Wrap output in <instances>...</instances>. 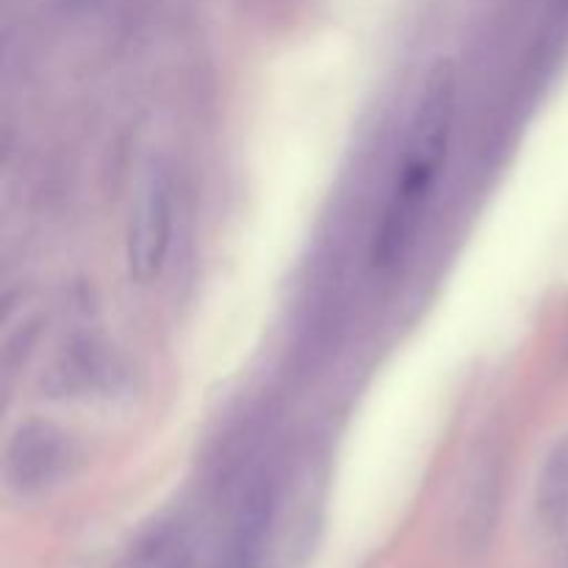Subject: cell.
<instances>
[{
    "label": "cell",
    "mask_w": 568,
    "mask_h": 568,
    "mask_svg": "<svg viewBox=\"0 0 568 568\" xmlns=\"http://www.w3.org/2000/svg\"><path fill=\"white\" fill-rule=\"evenodd\" d=\"M455 111H458V72L453 61H438L422 83L419 103L410 116L408 139H405L403 170L372 239V261L381 270H392L414 250L422 220L436 192L438 172L447 159Z\"/></svg>",
    "instance_id": "1"
},
{
    "label": "cell",
    "mask_w": 568,
    "mask_h": 568,
    "mask_svg": "<svg viewBox=\"0 0 568 568\" xmlns=\"http://www.w3.org/2000/svg\"><path fill=\"white\" fill-rule=\"evenodd\" d=\"M172 220H175V197H172L170 175L161 166H150L139 181L125 231V264L131 281L144 286L164 270L172 244Z\"/></svg>",
    "instance_id": "2"
},
{
    "label": "cell",
    "mask_w": 568,
    "mask_h": 568,
    "mask_svg": "<svg viewBox=\"0 0 568 568\" xmlns=\"http://www.w3.org/2000/svg\"><path fill=\"white\" fill-rule=\"evenodd\" d=\"M78 458L70 433L50 422L31 419L17 427L6 449V483L17 494H39L55 486Z\"/></svg>",
    "instance_id": "3"
},
{
    "label": "cell",
    "mask_w": 568,
    "mask_h": 568,
    "mask_svg": "<svg viewBox=\"0 0 568 568\" xmlns=\"http://www.w3.org/2000/svg\"><path fill=\"white\" fill-rule=\"evenodd\" d=\"M275 516V488L270 480L255 483L239 508L220 568H261L266 538Z\"/></svg>",
    "instance_id": "4"
},
{
    "label": "cell",
    "mask_w": 568,
    "mask_h": 568,
    "mask_svg": "<svg viewBox=\"0 0 568 568\" xmlns=\"http://www.w3.org/2000/svg\"><path fill=\"white\" fill-rule=\"evenodd\" d=\"M116 377V364L103 347L83 344L75 353L61 355L53 366V392L64 397H87L89 392H103Z\"/></svg>",
    "instance_id": "5"
},
{
    "label": "cell",
    "mask_w": 568,
    "mask_h": 568,
    "mask_svg": "<svg viewBox=\"0 0 568 568\" xmlns=\"http://www.w3.org/2000/svg\"><path fill=\"white\" fill-rule=\"evenodd\" d=\"M536 508L549 530L568 532V430L552 447L538 477Z\"/></svg>",
    "instance_id": "6"
}]
</instances>
